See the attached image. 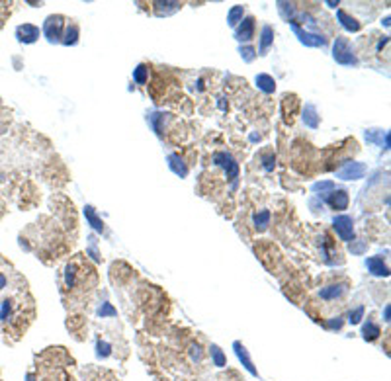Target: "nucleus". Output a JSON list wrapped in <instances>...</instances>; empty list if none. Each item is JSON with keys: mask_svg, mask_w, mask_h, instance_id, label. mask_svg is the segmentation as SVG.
Returning a JSON list of instances; mask_svg holds the SVG:
<instances>
[{"mask_svg": "<svg viewBox=\"0 0 391 381\" xmlns=\"http://www.w3.org/2000/svg\"><path fill=\"white\" fill-rule=\"evenodd\" d=\"M350 250H352V252H356V254H362V252L366 250V242H358L356 246L352 244V246H350Z\"/></svg>", "mask_w": 391, "mask_h": 381, "instance_id": "33", "label": "nucleus"}, {"mask_svg": "<svg viewBox=\"0 0 391 381\" xmlns=\"http://www.w3.org/2000/svg\"><path fill=\"white\" fill-rule=\"evenodd\" d=\"M84 215H86V219L90 221V225H92L96 231H100V233H102V231H104V223L98 219V217H96V213H94V209H92L90 205H88V207H84Z\"/></svg>", "mask_w": 391, "mask_h": 381, "instance_id": "21", "label": "nucleus"}, {"mask_svg": "<svg viewBox=\"0 0 391 381\" xmlns=\"http://www.w3.org/2000/svg\"><path fill=\"white\" fill-rule=\"evenodd\" d=\"M43 34L45 38L51 41H59L63 34V16H49L45 20V26H43Z\"/></svg>", "mask_w": 391, "mask_h": 381, "instance_id": "6", "label": "nucleus"}, {"mask_svg": "<svg viewBox=\"0 0 391 381\" xmlns=\"http://www.w3.org/2000/svg\"><path fill=\"white\" fill-rule=\"evenodd\" d=\"M303 121L309 127H319V116H317V110L313 106H305V112H303Z\"/></svg>", "mask_w": 391, "mask_h": 381, "instance_id": "17", "label": "nucleus"}, {"mask_svg": "<svg viewBox=\"0 0 391 381\" xmlns=\"http://www.w3.org/2000/svg\"><path fill=\"white\" fill-rule=\"evenodd\" d=\"M362 315H364V307H358V309H354V311L350 313V319H348V321L352 322V324H356V322H360Z\"/></svg>", "mask_w": 391, "mask_h": 381, "instance_id": "29", "label": "nucleus"}, {"mask_svg": "<svg viewBox=\"0 0 391 381\" xmlns=\"http://www.w3.org/2000/svg\"><path fill=\"white\" fill-rule=\"evenodd\" d=\"M364 338L366 340H375L379 334H381V330H379V326L377 324H373V322H368V324H364Z\"/></svg>", "mask_w": 391, "mask_h": 381, "instance_id": "23", "label": "nucleus"}, {"mask_svg": "<svg viewBox=\"0 0 391 381\" xmlns=\"http://www.w3.org/2000/svg\"><path fill=\"white\" fill-rule=\"evenodd\" d=\"M262 166L266 168L268 172L274 170V166H276V157H274L272 153H270V155H264V157H262Z\"/></svg>", "mask_w": 391, "mask_h": 381, "instance_id": "28", "label": "nucleus"}, {"mask_svg": "<svg viewBox=\"0 0 391 381\" xmlns=\"http://www.w3.org/2000/svg\"><path fill=\"white\" fill-rule=\"evenodd\" d=\"M16 38L20 43H34V41L40 38V30L32 24H22L16 28Z\"/></svg>", "mask_w": 391, "mask_h": 381, "instance_id": "7", "label": "nucleus"}, {"mask_svg": "<svg viewBox=\"0 0 391 381\" xmlns=\"http://www.w3.org/2000/svg\"><path fill=\"white\" fill-rule=\"evenodd\" d=\"M100 315H102V317H114V315H116V309H114L110 303H104L102 307H100Z\"/></svg>", "mask_w": 391, "mask_h": 381, "instance_id": "30", "label": "nucleus"}, {"mask_svg": "<svg viewBox=\"0 0 391 381\" xmlns=\"http://www.w3.org/2000/svg\"><path fill=\"white\" fill-rule=\"evenodd\" d=\"M77 285V266L75 264H69L65 268V287L73 289Z\"/></svg>", "mask_w": 391, "mask_h": 381, "instance_id": "18", "label": "nucleus"}, {"mask_svg": "<svg viewBox=\"0 0 391 381\" xmlns=\"http://www.w3.org/2000/svg\"><path fill=\"white\" fill-rule=\"evenodd\" d=\"M168 161H170V168L174 170V174H178V176H186V174H188V168L182 164V161H180L178 155H170Z\"/></svg>", "mask_w": 391, "mask_h": 381, "instance_id": "19", "label": "nucleus"}, {"mask_svg": "<svg viewBox=\"0 0 391 381\" xmlns=\"http://www.w3.org/2000/svg\"><path fill=\"white\" fill-rule=\"evenodd\" d=\"M332 227L336 231V235L340 237V241L350 242L354 241V221L348 215H338L332 221Z\"/></svg>", "mask_w": 391, "mask_h": 381, "instance_id": "2", "label": "nucleus"}, {"mask_svg": "<svg viewBox=\"0 0 391 381\" xmlns=\"http://www.w3.org/2000/svg\"><path fill=\"white\" fill-rule=\"evenodd\" d=\"M272 41H274V30L270 26H264L262 28V36H260V49H258L260 55H266V51L270 49Z\"/></svg>", "mask_w": 391, "mask_h": 381, "instance_id": "13", "label": "nucleus"}, {"mask_svg": "<svg viewBox=\"0 0 391 381\" xmlns=\"http://www.w3.org/2000/svg\"><path fill=\"white\" fill-rule=\"evenodd\" d=\"M366 266H368V270H370L373 276H387V274H389L387 266L383 264L381 258H377V256H375V258H368Z\"/></svg>", "mask_w": 391, "mask_h": 381, "instance_id": "12", "label": "nucleus"}, {"mask_svg": "<svg viewBox=\"0 0 391 381\" xmlns=\"http://www.w3.org/2000/svg\"><path fill=\"white\" fill-rule=\"evenodd\" d=\"M147 75H149V67L147 65H139L133 71V81L137 82V84H145L147 82Z\"/></svg>", "mask_w": 391, "mask_h": 381, "instance_id": "24", "label": "nucleus"}, {"mask_svg": "<svg viewBox=\"0 0 391 381\" xmlns=\"http://www.w3.org/2000/svg\"><path fill=\"white\" fill-rule=\"evenodd\" d=\"M243 14H245L243 6H233L231 12H229V16H227V24L229 26H237L239 22L243 20Z\"/></svg>", "mask_w": 391, "mask_h": 381, "instance_id": "22", "label": "nucleus"}, {"mask_svg": "<svg viewBox=\"0 0 391 381\" xmlns=\"http://www.w3.org/2000/svg\"><path fill=\"white\" fill-rule=\"evenodd\" d=\"M241 53H243V57H245L247 61L254 59V49H252V47H245V49H241Z\"/></svg>", "mask_w": 391, "mask_h": 381, "instance_id": "32", "label": "nucleus"}, {"mask_svg": "<svg viewBox=\"0 0 391 381\" xmlns=\"http://www.w3.org/2000/svg\"><path fill=\"white\" fill-rule=\"evenodd\" d=\"M327 326H330V328H340V326H342V319L336 317V321H329L327 322Z\"/></svg>", "mask_w": 391, "mask_h": 381, "instance_id": "34", "label": "nucleus"}, {"mask_svg": "<svg viewBox=\"0 0 391 381\" xmlns=\"http://www.w3.org/2000/svg\"><path fill=\"white\" fill-rule=\"evenodd\" d=\"M291 24V30L295 32V36L299 38L301 43H305L309 47H325L327 45V40L323 36H317V34H309V32H303L295 22H289Z\"/></svg>", "mask_w": 391, "mask_h": 381, "instance_id": "4", "label": "nucleus"}, {"mask_svg": "<svg viewBox=\"0 0 391 381\" xmlns=\"http://www.w3.org/2000/svg\"><path fill=\"white\" fill-rule=\"evenodd\" d=\"M256 86H258L262 92H266V94H272V92L276 90V82H274V79H272L270 75H258V77H256Z\"/></svg>", "mask_w": 391, "mask_h": 381, "instance_id": "14", "label": "nucleus"}, {"mask_svg": "<svg viewBox=\"0 0 391 381\" xmlns=\"http://www.w3.org/2000/svg\"><path fill=\"white\" fill-rule=\"evenodd\" d=\"M254 36V18H245L241 20V26L235 32V38L239 41H250Z\"/></svg>", "mask_w": 391, "mask_h": 381, "instance_id": "9", "label": "nucleus"}, {"mask_svg": "<svg viewBox=\"0 0 391 381\" xmlns=\"http://www.w3.org/2000/svg\"><path fill=\"white\" fill-rule=\"evenodd\" d=\"M6 285H8V278H6V274L0 272V289H4Z\"/></svg>", "mask_w": 391, "mask_h": 381, "instance_id": "35", "label": "nucleus"}, {"mask_svg": "<svg viewBox=\"0 0 391 381\" xmlns=\"http://www.w3.org/2000/svg\"><path fill=\"white\" fill-rule=\"evenodd\" d=\"M364 174H366V166L362 162H346L336 172V176L342 180H358V178H364Z\"/></svg>", "mask_w": 391, "mask_h": 381, "instance_id": "5", "label": "nucleus"}, {"mask_svg": "<svg viewBox=\"0 0 391 381\" xmlns=\"http://www.w3.org/2000/svg\"><path fill=\"white\" fill-rule=\"evenodd\" d=\"M110 350H112V346L110 344H106V342H98V356H110Z\"/></svg>", "mask_w": 391, "mask_h": 381, "instance_id": "31", "label": "nucleus"}, {"mask_svg": "<svg viewBox=\"0 0 391 381\" xmlns=\"http://www.w3.org/2000/svg\"><path fill=\"white\" fill-rule=\"evenodd\" d=\"M77 38H79V28L73 24V26H69V28H67L63 43H67V45H73V43H77Z\"/></svg>", "mask_w": 391, "mask_h": 381, "instance_id": "25", "label": "nucleus"}, {"mask_svg": "<svg viewBox=\"0 0 391 381\" xmlns=\"http://www.w3.org/2000/svg\"><path fill=\"white\" fill-rule=\"evenodd\" d=\"M235 352H237L239 360L245 363V367H247L248 371H250L252 375H256V369H254L252 361H250V358H248V354H247V350H245V346H241V342H235Z\"/></svg>", "mask_w": 391, "mask_h": 381, "instance_id": "15", "label": "nucleus"}, {"mask_svg": "<svg viewBox=\"0 0 391 381\" xmlns=\"http://www.w3.org/2000/svg\"><path fill=\"white\" fill-rule=\"evenodd\" d=\"M213 162L225 168L229 180H237V176H239V164L235 162V159L229 153H215L213 155Z\"/></svg>", "mask_w": 391, "mask_h": 381, "instance_id": "3", "label": "nucleus"}, {"mask_svg": "<svg viewBox=\"0 0 391 381\" xmlns=\"http://www.w3.org/2000/svg\"><path fill=\"white\" fill-rule=\"evenodd\" d=\"M385 321H389V305L385 307Z\"/></svg>", "mask_w": 391, "mask_h": 381, "instance_id": "36", "label": "nucleus"}, {"mask_svg": "<svg viewBox=\"0 0 391 381\" xmlns=\"http://www.w3.org/2000/svg\"><path fill=\"white\" fill-rule=\"evenodd\" d=\"M16 317L14 311V299H2L0 301V322L2 324H12Z\"/></svg>", "mask_w": 391, "mask_h": 381, "instance_id": "11", "label": "nucleus"}, {"mask_svg": "<svg viewBox=\"0 0 391 381\" xmlns=\"http://www.w3.org/2000/svg\"><path fill=\"white\" fill-rule=\"evenodd\" d=\"M211 354H213L215 365H219V367H223V365H225V356H223V352H221L217 346H213V348H211Z\"/></svg>", "mask_w": 391, "mask_h": 381, "instance_id": "26", "label": "nucleus"}, {"mask_svg": "<svg viewBox=\"0 0 391 381\" xmlns=\"http://www.w3.org/2000/svg\"><path fill=\"white\" fill-rule=\"evenodd\" d=\"M313 190H315V192H321V194H323V192H329L330 194V192L334 190V184H332V182H321V184H315ZM329 194H327V196H329Z\"/></svg>", "mask_w": 391, "mask_h": 381, "instance_id": "27", "label": "nucleus"}, {"mask_svg": "<svg viewBox=\"0 0 391 381\" xmlns=\"http://www.w3.org/2000/svg\"><path fill=\"white\" fill-rule=\"evenodd\" d=\"M344 291H346V285H344V283H332V285L323 287V289L319 291V295H321V299H325V301H334V299H338V297H342Z\"/></svg>", "mask_w": 391, "mask_h": 381, "instance_id": "10", "label": "nucleus"}, {"mask_svg": "<svg viewBox=\"0 0 391 381\" xmlns=\"http://www.w3.org/2000/svg\"><path fill=\"white\" fill-rule=\"evenodd\" d=\"M332 57H334L336 63H340V65H348V67L358 65V59H356V55L350 51V43L346 38H336V41H334V49H332Z\"/></svg>", "mask_w": 391, "mask_h": 381, "instance_id": "1", "label": "nucleus"}, {"mask_svg": "<svg viewBox=\"0 0 391 381\" xmlns=\"http://www.w3.org/2000/svg\"><path fill=\"white\" fill-rule=\"evenodd\" d=\"M336 16H338V20H340V24L348 30V32H358L360 30V22H356L352 16H348L346 12H342V10H338L336 12Z\"/></svg>", "mask_w": 391, "mask_h": 381, "instance_id": "16", "label": "nucleus"}, {"mask_svg": "<svg viewBox=\"0 0 391 381\" xmlns=\"http://www.w3.org/2000/svg\"><path fill=\"white\" fill-rule=\"evenodd\" d=\"M268 225H270V211H268V209H262L260 213L254 215V227H256L258 231H264Z\"/></svg>", "mask_w": 391, "mask_h": 381, "instance_id": "20", "label": "nucleus"}, {"mask_svg": "<svg viewBox=\"0 0 391 381\" xmlns=\"http://www.w3.org/2000/svg\"><path fill=\"white\" fill-rule=\"evenodd\" d=\"M327 203H329L332 209H346L348 207V192L344 190H332L329 196H327Z\"/></svg>", "mask_w": 391, "mask_h": 381, "instance_id": "8", "label": "nucleus"}]
</instances>
